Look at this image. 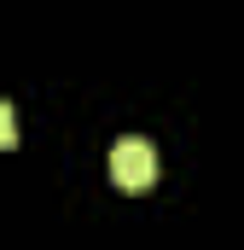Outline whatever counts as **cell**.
I'll return each mask as SVG.
<instances>
[{"instance_id": "6da1fadb", "label": "cell", "mask_w": 244, "mask_h": 250, "mask_svg": "<svg viewBox=\"0 0 244 250\" xmlns=\"http://www.w3.org/2000/svg\"><path fill=\"white\" fill-rule=\"evenodd\" d=\"M111 181L122 192H145L157 181V151H151V140H140V134H128L111 146Z\"/></svg>"}, {"instance_id": "7a4b0ae2", "label": "cell", "mask_w": 244, "mask_h": 250, "mask_svg": "<svg viewBox=\"0 0 244 250\" xmlns=\"http://www.w3.org/2000/svg\"><path fill=\"white\" fill-rule=\"evenodd\" d=\"M18 146V117H12V105H0V151H12Z\"/></svg>"}]
</instances>
